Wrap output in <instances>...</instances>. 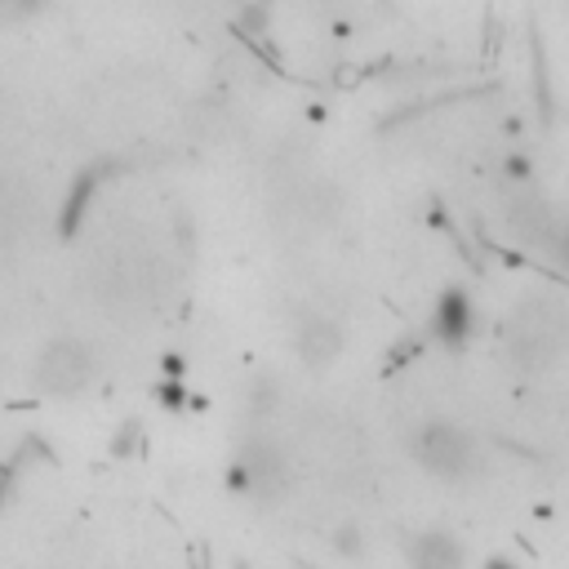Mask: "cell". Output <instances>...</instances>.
Instances as JSON below:
<instances>
[{
	"label": "cell",
	"mask_w": 569,
	"mask_h": 569,
	"mask_svg": "<svg viewBox=\"0 0 569 569\" xmlns=\"http://www.w3.org/2000/svg\"><path fill=\"white\" fill-rule=\"evenodd\" d=\"M507 361L520 374H547L569 352V299L556 290L525 294L503 325Z\"/></svg>",
	"instance_id": "6da1fadb"
},
{
	"label": "cell",
	"mask_w": 569,
	"mask_h": 569,
	"mask_svg": "<svg viewBox=\"0 0 569 569\" xmlns=\"http://www.w3.org/2000/svg\"><path fill=\"white\" fill-rule=\"evenodd\" d=\"M410 449H414L418 467H423L427 476L445 480V485H467V480H476V476L485 472V449H480V441H476L467 427L445 423V418L423 423V427L414 432Z\"/></svg>",
	"instance_id": "7a4b0ae2"
},
{
	"label": "cell",
	"mask_w": 569,
	"mask_h": 569,
	"mask_svg": "<svg viewBox=\"0 0 569 569\" xmlns=\"http://www.w3.org/2000/svg\"><path fill=\"white\" fill-rule=\"evenodd\" d=\"M99 374V361H94V348L85 339H50L32 365V383L41 396L50 401H68V396H81Z\"/></svg>",
	"instance_id": "3957f363"
},
{
	"label": "cell",
	"mask_w": 569,
	"mask_h": 569,
	"mask_svg": "<svg viewBox=\"0 0 569 569\" xmlns=\"http://www.w3.org/2000/svg\"><path fill=\"white\" fill-rule=\"evenodd\" d=\"M227 485L245 498H258V503H271L284 485H290V458L284 449L271 441V436H249L240 445V454L231 458V472H227Z\"/></svg>",
	"instance_id": "277c9868"
},
{
	"label": "cell",
	"mask_w": 569,
	"mask_h": 569,
	"mask_svg": "<svg viewBox=\"0 0 569 569\" xmlns=\"http://www.w3.org/2000/svg\"><path fill=\"white\" fill-rule=\"evenodd\" d=\"M427 330H432V339H436L441 348L463 352V348L476 339V330H480L472 294L458 290V284H449V290L436 299V308H432V325H427Z\"/></svg>",
	"instance_id": "5b68a950"
},
{
	"label": "cell",
	"mask_w": 569,
	"mask_h": 569,
	"mask_svg": "<svg viewBox=\"0 0 569 569\" xmlns=\"http://www.w3.org/2000/svg\"><path fill=\"white\" fill-rule=\"evenodd\" d=\"M348 348V334L334 317L325 312H308L299 325H294V356L308 365V370H330Z\"/></svg>",
	"instance_id": "8992f818"
},
{
	"label": "cell",
	"mask_w": 569,
	"mask_h": 569,
	"mask_svg": "<svg viewBox=\"0 0 569 569\" xmlns=\"http://www.w3.org/2000/svg\"><path fill=\"white\" fill-rule=\"evenodd\" d=\"M405 560H410V569H467V547L449 529L432 525L405 542Z\"/></svg>",
	"instance_id": "52a82bcc"
},
{
	"label": "cell",
	"mask_w": 569,
	"mask_h": 569,
	"mask_svg": "<svg viewBox=\"0 0 569 569\" xmlns=\"http://www.w3.org/2000/svg\"><path fill=\"white\" fill-rule=\"evenodd\" d=\"M94 174H81L76 178V187H72V196H68V205H63V231H76V223H81V209H85V200L94 196Z\"/></svg>",
	"instance_id": "ba28073f"
},
{
	"label": "cell",
	"mask_w": 569,
	"mask_h": 569,
	"mask_svg": "<svg viewBox=\"0 0 569 569\" xmlns=\"http://www.w3.org/2000/svg\"><path fill=\"white\" fill-rule=\"evenodd\" d=\"M330 547H334V551H339L343 560H361V556H365V529L348 520V525H339V529H334Z\"/></svg>",
	"instance_id": "9c48e42d"
},
{
	"label": "cell",
	"mask_w": 569,
	"mask_h": 569,
	"mask_svg": "<svg viewBox=\"0 0 569 569\" xmlns=\"http://www.w3.org/2000/svg\"><path fill=\"white\" fill-rule=\"evenodd\" d=\"M276 405H280L276 383H271V379H254V383H249V414L262 418V414H271Z\"/></svg>",
	"instance_id": "30bf717a"
},
{
	"label": "cell",
	"mask_w": 569,
	"mask_h": 569,
	"mask_svg": "<svg viewBox=\"0 0 569 569\" xmlns=\"http://www.w3.org/2000/svg\"><path fill=\"white\" fill-rule=\"evenodd\" d=\"M547 258L556 262V271H560V276H569V214H565V223H560L556 245H551V254H547Z\"/></svg>",
	"instance_id": "8fae6325"
},
{
	"label": "cell",
	"mask_w": 569,
	"mask_h": 569,
	"mask_svg": "<svg viewBox=\"0 0 569 569\" xmlns=\"http://www.w3.org/2000/svg\"><path fill=\"white\" fill-rule=\"evenodd\" d=\"M138 441H143V427L130 418V423H125V432L112 441V454H116V458H130V454L138 449Z\"/></svg>",
	"instance_id": "7c38bea8"
},
{
	"label": "cell",
	"mask_w": 569,
	"mask_h": 569,
	"mask_svg": "<svg viewBox=\"0 0 569 569\" xmlns=\"http://www.w3.org/2000/svg\"><path fill=\"white\" fill-rule=\"evenodd\" d=\"M156 401H161L165 410H183L187 387H183V383H161V387H156Z\"/></svg>",
	"instance_id": "4fadbf2b"
},
{
	"label": "cell",
	"mask_w": 569,
	"mask_h": 569,
	"mask_svg": "<svg viewBox=\"0 0 569 569\" xmlns=\"http://www.w3.org/2000/svg\"><path fill=\"white\" fill-rule=\"evenodd\" d=\"M45 6V0H0V14H10V19H28Z\"/></svg>",
	"instance_id": "5bb4252c"
},
{
	"label": "cell",
	"mask_w": 569,
	"mask_h": 569,
	"mask_svg": "<svg viewBox=\"0 0 569 569\" xmlns=\"http://www.w3.org/2000/svg\"><path fill=\"white\" fill-rule=\"evenodd\" d=\"M485 569H516V560H507V556H489V560H485Z\"/></svg>",
	"instance_id": "9a60e30c"
},
{
	"label": "cell",
	"mask_w": 569,
	"mask_h": 569,
	"mask_svg": "<svg viewBox=\"0 0 569 569\" xmlns=\"http://www.w3.org/2000/svg\"><path fill=\"white\" fill-rule=\"evenodd\" d=\"M6 498H10V485H6V480H0V507H6Z\"/></svg>",
	"instance_id": "2e32d148"
},
{
	"label": "cell",
	"mask_w": 569,
	"mask_h": 569,
	"mask_svg": "<svg viewBox=\"0 0 569 569\" xmlns=\"http://www.w3.org/2000/svg\"><path fill=\"white\" fill-rule=\"evenodd\" d=\"M294 569H317V565H303V560H299V565H294Z\"/></svg>",
	"instance_id": "e0dca14e"
}]
</instances>
